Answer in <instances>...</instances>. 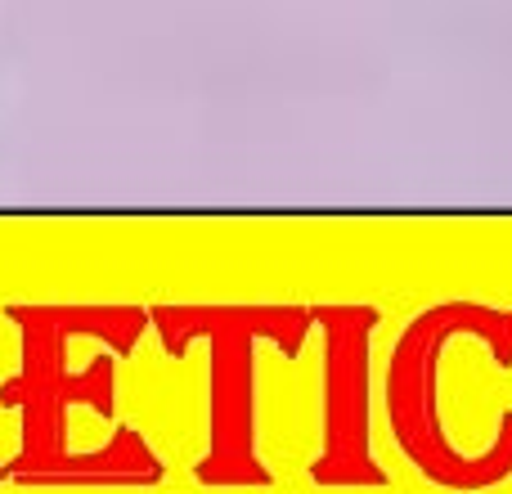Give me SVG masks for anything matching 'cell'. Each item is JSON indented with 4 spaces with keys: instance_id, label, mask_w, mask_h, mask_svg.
<instances>
[{
    "instance_id": "cell-1",
    "label": "cell",
    "mask_w": 512,
    "mask_h": 494,
    "mask_svg": "<svg viewBox=\"0 0 512 494\" xmlns=\"http://www.w3.org/2000/svg\"><path fill=\"white\" fill-rule=\"evenodd\" d=\"M463 337L486 346L495 369H512V306L450 297L418 310L400 328L387 355L382 405H387L391 441L418 477L454 494H481L512 477V405L499 409V427L481 450L454 445L441 409V373L445 351Z\"/></svg>"
},
{
    "instance_id": "cell-2",
    "label": "cell",
    "mask_w": 512,
    "mask_h": 494,
    "mask_svg": "<svg viewBox=\"0 0 512 494\" xmlns=\"http://www.w3.org/2000/svg\"><path fill=\"white\" fill-rule=\"evenodd\" d=\"M180 324L167 328V346L180 351L185 337H212V454L203 463V481L212 486H270V468L256 459V346L270 342L283 360H297L306 346L310 306L274 301V306H207L180 310Z\"/></svg>"
},
{
    "instance_id": "cell-3",
    "label": "cell",
    "mask_w": 512,
    "mask_h": 494,
    "mask_svg": "<svg viewBox=\"0 0 512 494\" xmlns=\"http://www.w3.org/2000/svg\"><path fill=\"white\" fill-rule=\"evenodd\" d=\"M319 454L310 481L319 490H387L391 477L373 454V333L382 310L369 301H319Z\"/></svg>"
}]
</instances>
